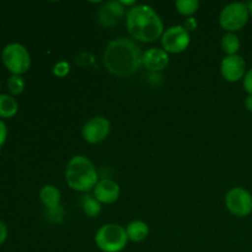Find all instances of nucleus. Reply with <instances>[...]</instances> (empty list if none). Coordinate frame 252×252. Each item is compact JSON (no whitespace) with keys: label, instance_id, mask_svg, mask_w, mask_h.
I'll return each mask as SVG.
<instances>
[{"label":"nucleus","instance_id":"1","mask_svg":"<svg viewBox=\"0 0 252 252\" xmlns=\"http://www.w3.org/2000/svg\"><path fill=\"white\" fill-rule=\"evenodd\" d=\"M103 64L115 75L130 76L143 65V53L134 41L121 37L107 44L103 52Z\"/></svg>","mask_w":252,"mask_h":252},{"label":"nucleus","instance_id":"2","mask_svg":"<svg viewBox=\"0 0 252 252\" xmlns=\"http://www.w3.org/2000/svg\"><path fill=\"white\" fill-rule=\"evenodd\" d=\"M127 30L134 39L152 43L164 33V25L154 9L149 5L137 4L127 12Z\"/></svg>","mask_w":252,"mask_h":252},{"label":"nucleus","instance_id":"3","mask_svg":"<svg viewBox=\"0 0 252 252\" xmlns=\"http://www.w3.org/2000/svg\"><path fill=\"white\" fill-rule=\"evenodd\" d=\"M65 180L71 189L78 192H89L97 184V171L89 158L75 155L68 161L65 169Z\"/></svg>","mask_w":252,"mask_h":252},{"label":"nucleus","instance_id":"4","mask_svg":"<svg viewBox=\"0 0 252 252\" xmlns=\"http://www.w3.org/2000/svg\"><path fill=\"white\" fill-rule=\"evenodd\" d=\"M95 243L103 252H121L127 246V231L118 224H105L96 233Z\"/></svg>","mask_w":252,"mask_h":252},{"label":"nucleus","instance_id":"5","mask_svg":"<svg viewBox=\"0 0 252 252\" xmlns=\"http://www.w3.org/2000/svg\"><path fill=\"white\" fill-rule=\"evenodd\" d=\"M2 63L15 75L26 73L31 65V58L26 47L20 43H10L2 49Z\"/></svg>","mask_w":252,"mask_h":252},{"label":"nucleus","instance_id":"6","mask_svg":"<svg viewBox=\"0 0 252 252\" xmlns=\"http://www.w3.org/2000/svg\"><path fill=\"white\" fill-rule=\"evenodd\" d=\"M249 9L245 2H231L221 10L219 15V24L225 31L233 32L240 31L249 21Z\"/></svg>","mask_w":252,"mask_h":252},{"label":"nucleus","instance_id":"7","mask_svg":"<svg viewBox=\"0 0 252 252\" xmlns=\"http://www.w3.org/2000/svg\"><path fill=\"white\" fill-rule=\"evenodd\" d=\"M225 206L235 217H248L252 212V194L243 187H234L226 193Z\"/></svg>","mask_w":252,"mask_h":252},{"label":"nucleus","instance_id":"8","mask_svg":"<svg viewBox=\"0 0 252 252\" xmlns=\"http://www.w3.org/2000/svg\"><path fill=\"white\" fill-rule=\"evenodd\" d=\"M189 32L180 25L169 27L161 36L162 49L166 53H181L189 46Z\"/></svg>","mask_w":252,"mask_h":252},{"label":"nucleus","instance_id":"9","mask_svg":"<svg viewBox=\"0 0 252 252\" xmlns=\"http://www.w3.org/2000/svg\"><path fill=\"white\" fill-rule=\"evenodd\" d=\"M111 132V123L110 121L102 116H96V117L90 118L88 122L84 125L83 138L90 144H97V143L103 142L108 137Z\"/></svg>","mask_w":252,"mask_h":252},{"label":"nucleus","instance_id":"10","mask_svg":"<svg viewBox=\"0 0 252 252\" xmlns=\"http://www.w3.org/2000/svg\"><path fill=\"white\" fill-rule=\"evenodd\" d=\"M220 73L221 76L229 83H236V81L241 80L246 74L245 59L239 54L226 56L221 61Z\"/></svg>","mask_w":252,"mask_h":252},{"label":"nucleus","instance_id":"11","mask_svg":"<svg viewBox=\"0 0 252 252\" xmlns=\"http://www.w3.org/2000/svg\"><path fill=\"white\" fill-rule=\"evenodd\" d=\"M126 14L125 5L117 0H112L102 5L98 10V21L105 27H113Z\"/></svg>","mask_w":252,"mask_h":252},{"label":"nucleus","instance_id":"12","mask_svg":"<svg viewBox=\"0 0 252 252\" xmlns=\"http://www.w3.org/2000/svg\"><path fill=\"white\" fill-rule=\"evenodd\" d=\"M120 193L121 189L118 184L110 179L100 180L94 189V197L103 204L115 203L120 198Z\"/></svg>","mask_w":252,"mask_h":252},{"label":"nucleus","instance_id":"13","mask_svg":"<svg viewBox=\"0 0 252 252\" xmlns=\"http://www.w3.org/2000/svg\"><path fill=\"white\" fill-rule=\"evenodd\" d=\"M169 54L161 48H150L143 54V65L150 71H161L169 65Z\"/></svg>","mask_w":252,"mask_h":252},{"label":"nucleus","instance_id":"14","mask_svg":"<svg viewBox=\"0 0 252 252\" xmlns=\"http://www.w3.org/2000/svg\"><path fill=\"white\" fill-rule=\"evenodd\" d=\"M39 199L47 209H54L61 203V191L53 185H46L39 191Z\"/></svg>","mask_w":252,"mask_h":252},{"label":"nucleus","instance_id":"15","mask_svg":"<svg viewBox=\"0 0 252 252\" xmlns=\"http://www.w3.org/2000/svg\"><path fill=\"white\" fill-rule=\"evenodd\" d=\"M126 231H127L128 240L134 241V243H140V241L147 239L148 234H149V226L144 221L134 220L128 224Z\"/></svg>","mask_w":252,"mask_h":252},{"label":"nucleus","instance_id":"16","mask_svg":"<svg viewBox=\"0 0 252 252\" xmlns=\"http://www.w3.org/2000/svg\"><path fill=\"white\" fill-rule=\"evenodd\" d=\"M19 110L17 101L12 96L6 94H0V117L10 118L16 115Z\"/></svg>","mask_w":252,"mask_h":252},{"label":"nucleus","instance_id":"17","mask_svg":"<svg viewBox=\"0 0 252 252\" xmlns=\"http://www.w3.org/2000/svg\"><path fill=\"white\" fill-rule=\"evenodd\" d=\"M240 39L233 32H226L223 37H221V49L224 53L228 56H235L238 54L239 49H240Z\"/></svg>","mask_w":252,"mask_h":252},{"label":"nucleus","instance_id":"18","mask_svg":"<svg viewBox=\"0 0 252 252\" xmlns=\"http://www.w3.org/2000/svg\"><path fill=\"white\" fill-rule=\"evenodd\" d=\"M81 207H83L85 216L90 217V218H95L101 213V203L90 194H84L81 197Z\"/></svg>","mask_w":252,"mask_h":252},{"label":"nucleus","instance_id":"19","mask_svg":"<svg viewBox=\"0 0 252 252\" xmlns=\"http://www.w3.org/2000/svg\"><path fill=\"white\" fill-rule=\"evenodd\" d=\"M177 11L185 16H191L198 10V0H177L176 1Z\"/></svg>","mask_w":252,"mask_h":252},{"label":"nucleus","instance_id":"20","mask_svg":"<svg viewBox=\"0 0 252 252\" xmlns=\"http://www.w3.org/2000/svg\"><path fill=\"white\" fill-rule=\"evenodd\" d=\"M7 88H9L10 93L15 94H21L25 89V80L21 75H15L12 74L7 80Z\"/></svg>","mask_w":252,"mask_h":252},{"label":"nucleus","instance_id":"21","mask_svg":"<svg viewBox=\"0 0 252 252\" xmlns=\"http://www.w3.org/2000/svg\"><path fill=\"white\" fill-rule=\"evenodd\" d=\"M69 70H70V65L66 62H58L53 68L54 75L57 76H65Z\"/></svg>","mask_w":252,"mask_h":252},{"label":"nucleus","instance_id":"22","mask_svg":"<svg viewBox=\"0 0 252 252\" xmlns=\"http://www.w3.org/2000/svg\"><path fill=\"white\" fill-rule=\"evenodd\" d=\"M244 89L249 95H252V68L250 70L246 71L245 76H244Z\"/></svg>","mask_w":252,"mask_h":252},{"label":"nucleus","instance_id":"23","mask_svg":"<svg viewBox=\"0 0 252 252\" xmlns=\"http://www.w3.org/2000/svg\"><path fill=\"white\" fill-rule=\"evenodd\" d=\"M6 135H7V129H6V126L2 121H0V148L2 147V144L5 143L6 140Z\"/></svg>","mask_w":252,"mask_h":252},{"label":"nucleus","instance_id":"24","mask_svg":"<svg viewBox=\"0 0 252 252\" xmlns=\"http://www.w3.org/2000/svg\"><path fill=\"white\" fill-rule=\"evenodd\" d=\"M6 236H7V228L1 220H0V245L6 240Z\"/></svg>","mask_w":252,"mask_h":252},{"label":"nucleus","instance_id":"25","mask_svg":"<svg viewBox=\"0 0 252 252\" xmlns=\"http://www.w3.org/2000/svg\"><path fill=\"white\" fill-rule=\"evenodd\" d=\"M184 27L187 30V31H191V30H196L197 21L193 19V17H189V20H186V22H185V26Z\"/></svg>","mask_w":252,"mask_h":252},{"label":"nucleus","instance_id":"26","mask_svg":"<svg viewBox=\"0 0 252 252\" xmlns=\"http://www.w3.org/2000/svg\"><path fill=\"white\" fill-rule=\"evenodd\" d=\"M245 107L248 108V111L252 112V95H249L248 97L245 98Z\"/></svg>","mask_w":252,"mask_h":252},{"label":"nucleus","instance_id":"27","mask_svg":"<svg viewBox=\"0 0 252 252\" xmlns=\"http://www.w3.org/2000/svg\"><path fill=\"white\" fill-rule=\"evenodd\" d=\"M248 9H249V14H250V16H252V1H250L248 4Z\"/></svg>","mask_w":252,"mask_h":252},{"label":"nucleus","instance_id":"28","mask_svg":"<svg viewBox=\"0 0 252 252\" xmlns=\"http://www.w3.org/2000/svg\"><path fill=\"white\" fill-rule=\"evenodd\" d=\"M0 88H1V84H0Z\"/></svg>","mask_w":252,"mask_h":252}]
</instances>
